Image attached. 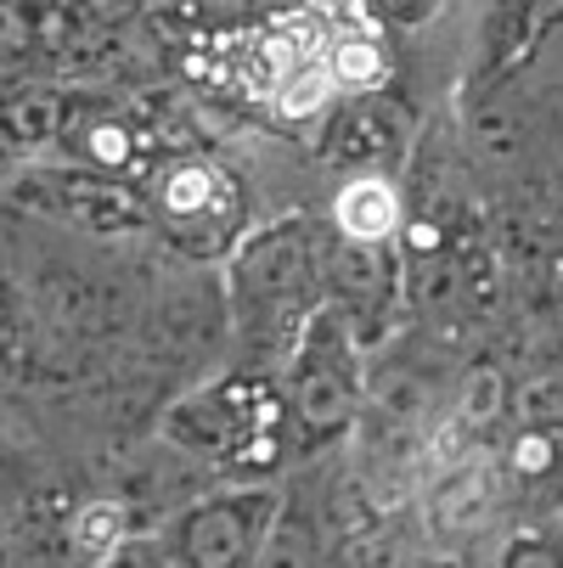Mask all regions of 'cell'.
<instances>
[{
    "mask_svg": "<svg viewBox=\"0 0 563 568\" xmlns=\"http://www.w3.org/2000/svg\"><path fill=\"white\" fill-rule=\"evenodd\" d=\"M321 293H328V254L310 248L304 225L265 231L237 254L231 310H237V333H243L254 366L293 355L304 321L321 310Z\"/></svg>",
    "mask_w": 563,
    "mask_h": 568,
    "instance_id": "1",
    "label": "cell"
},
{
    "mask_svg": "<svg viewBox=\"0 0 563 568\" xmlns=\"http://www.w3.org/2000/svg\"><path fill=\"white\" fill-rule=\"evenodd\" d=\"M361 412V333L339 304H321L288 355L282 428L299 450H315L350 428Z\"/></svg>",
    "mask_w": 563,
    "mask_h": 568,
    "instance_id": "2",
    "label": "cell"
},
{
    "mask_svg": "<svg viewBox=\"0 0 563 568\" xmlns=\"http://www.w3.org/2000/svg\"><path fill=\"white\" fill-rule=\"evenodd\" d=\"M164 439L203 462H249V450H282V394L254 377H225L187 394L164 417Z\"/></svg>",
    "mask_w": 563,
    "mask_h": 568,
    "instance_id": "3",
    "label": "cell"
},
{
    "mask_svg": "<svg viewBox=\"0 0 563 568\" xmlns=\"http://www.w3.org/2000/svg\"><path fill=\"white\" fill-rule=\"evenodd\" d=\"M277 513H282V496L271 484H231V490L192 501L170 524L164 557L170 568H254Z\"/></svg>",
    "mask_w": 563,
    "mask_h": 568,
    "instance_id": "4",
    "label": "cell"
},
{
    "mask_svg": "<svg viewBox=\"0 0 563 568\" xmlns=\"http://www.w3.org/2000/svg\"><path fill=\"white\" fill-rule=\"evenodd\" d=\"M328 287L339 298V310L355 321V333L366 327V315H378L394 293V265L383 242H350L339 236L333 254H328Z\"/></svg>",
    "mask_w": 563,
    "mask_h": 568,
    "instance_id": "5",
    "label": "cell"
},
{
    "mask_svg": "<svg viewBox=\"0 0 563 568\" xmlns=\"http://www.w3.org/2000/svg\"><path fill=\"white\" fill-rule=\"evenodd\" d=\"M400 225V197L383 175H355L333 203V231L350 242H389Z\"/></svg>",
    "mask_w": 563,
    "mask_h": 568,
    "instance_id": "6",
    "label": "cell"
},
{
    "mask_svg": "<svg viewBox=\"0 0 563 568\" xmlns=\"http://www.w3.org/2000/svg\"><path fill=\"white\" fill-rule=\"evenodd\" d=\"M321 557H328V540H321V524L304 501H282L254 568H321Z\"/></svg>",
    "mask_w": 563,
    "mask_h": 568,
    "instance_id": "7",
    "label": "cell"
},
{
    "mask_svg": "<svg viewBox=\"0 0 563 568\" xmlns=\"http://www.w3.org/2000/svg\"><path fill=\"white\" fill-rule=\"evenodd\" d=\"M333 73L350 79V85H366V79H378V51H372L366 40H344V45L333 51Z\"/></svg>",
    "mask_w": 563,
    "mask_h": 568,
    "instance_id": "8",
    "label": "cell"
},
{
    "mask_svg": "<svg viewBox=\"0 0 563 568\" xmlns=\"http://www.w3.org/2000/svg\"><path fill=\"white\" fill-rule=\"evenodd\" d=\"M97 568H170L164 540H124L113 557H102Z\"/></svg>",
    "mask_w": 563,
    "mask_h": 568,
    "instance_id": "9",
    "label": "cell"
},
{
    "mask_svg": "<svg viewBox=\"0 0 563 568\" xmlns=\"http://www.w3.org/2000/svg\"><path fill=\"white\" fill-rule=\"evenodd\" d=\"M507 568H563V557L546 540H519L513 557H507Z\"/></svg>",
    "mask_w": 563,
    "mask_h": 568,
    "instance_id": "10",
    "label": "cell"
},
{
    "mask_svg": "<svg viewBox=\"0 0 563 568\" xmlns=\"http://www.w3.org/2000/svg\"><path fill=\"white\" fill-rule=\"evenodd\" d=\"M0 568H12V557H7V540H0Z\"/></svg>",
    "mask_w": 563,
    "mask_h": 568,
    "instance_id": "11",
    "label": "cell"
}]
</instances>
